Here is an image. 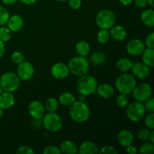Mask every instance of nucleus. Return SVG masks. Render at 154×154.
Masks as SVG:
<instances>
[{
	"instance_id": "obj_1",
	"label": "nucleus",
	"mask_w": 154,
	"mask_h": 154,
	"mask_svg": "<svg viewBox=\"0 0 154 154\" xmlns=\"http://www.w3.org/2000/svg\"><path fill=\"white\" fill-rule=\"evenodd\" d=\"M69 115L73 121L78 123H84L90 118V109L84 102L76 100L70 106Z\"/></svg>"
},
{
	"instance_id": "obj_2",
	"label": "nucleus",
	"mask_w": 154,
	"mask_h": 154,
	"mask_svg": "<svg viewBox=\"0 0 154 154\" xmlns=\"http://www.w3.org/2000/svg\"><path fill=\"white\" fill-rule=\"evenodd\" d=\"M98 81L93 75L88 74L79 77L76 82V90L78 93L84 96H90L96 91Z\"/></svg>"
},
{
	"instance_id": "obj_3",
	"label": "nucleus",
	"mask_w": 154,
	"mask_h": 154,
	"mask_svg": "<svg viewBox=\"0 0 154 154\" xmlns=\"http://www.w3.org/2000/svg\"><path fill=\"white\" fill-rule=\"evenodd\" d=\"M136 85L137 81L135 77L127 72L122 73L117 77L115 81L116 89L122 94H131Z\"/></svg>"
},
{
	"instance_id": "obj_4",
	"label": "nucleus",
	"mask_w": 154,
	"mask_h": 154,
	"mask_svg": "<svg viewBox=\"0 0 154 154\" xmlns=\"http://www.w3.org/2000/svg\"><path fill=\"white\" fill-rule=\"evenodd\" d=\"M69 72L76 77H81L88 74L90 69V61L85 57H73L69 60L68 63Z\"/></svg>"
},
{
	"instance_id": "obj_5",
	"label": "nucleus",
	"mask_w": 154,
	"mask_h": 154,
	"mask_svg": "<svg viewBox=\"0 0 154 154\" xmlns=\"http://www.w3.org/2000/svg\"><path fill=\"white\" fill-rule=\"evenodd\" d=\"M20 79L16 73L11 72H5L0 76V87L2 91H16L20 86Z\"/></svg>"
},
{
	"instance_id": "obj_6",
	"label": "nucleus",
	"mask_w": 154,
	"mask_h": 154,
	"mask_svg": "<svg viewBox=\"0 0 154 154\" xmlns=\"http://www.w3.org/2000/svg\"><path fill=\"white\" fill-rule=\"evenodd\" d=\"M42 119V126L48 132H57L63 127V119L56 112L45 113Z\"/></svg>"
},
{
	"instance_id": "obj_7",
	"label": "nucleus",
	"mask_w": 154,
	"mask_h": 154,
	"mask_svg": "<svg viewBox=\"0 0 154 154\" xmlns=\"http://www.w3.org/2000/svg\"><path fill=\"white\" fill-rule=\"evenodd\" d=\"M126 108V117L130 121L134 123L141 121L145 115L146 109L143 102L135 101L128 104Z\"/></svg>"
},
{
	"instance_id": "obj_8",
	"label": "nucleus",
	"mask_w": 154,
	"mask_h": 154,
	"mask_svg": "<svg viewBox=\"0 0 154 154\" xmlns=\"http://www.w3.org/2000/svg\"><path fill=\"white\" fill-rule=\"evenodd\" d=\"M116 17L114 12L108 9H103L98 12L96 17V22L100 29L109 30L114 25Z\"/></svg>"
},
{
	"instance_id": "obj_9",
	"label": "nucleus",
	"mask_w": 154,
	"mask_h": 154,
	"mask_svg": "<svg viewBox=\"0 0 154 154\" xmlns=\"http://www.w3.org/2000/svg\"><path fill=\"white\" fill-rule=\"evenodd\" d=\"M153 90L152 87L147 83H142L135 86L132 94L135 101L143 102L152 96Z\"/></svg>"
},
{
	"instance_id": "obj_10",
	"label": "nucleus",
	"mask_w": 154,
	"mask_h": 154,
	"mask_svg": "<svg viewBox=\"0 0 154 154\" xmlns=\"http://www.w3.org/2000/svg\"><path fill=\"white\" fill-rule=\"evenodd\" d=\"M35 73L34 66L29 62L23 61L18 65L17 75L20 81H26L31 79Z\"/></svg>"
},
{
	"instance_id": "obj_11",
	"label": "nucleus",
	"mask_w": 154,
	"mask_h": 154,
	"mask_svg": "<svg viewBox=\"0 0 154 154\" xmlns=\"http://www.w3.org/2000/svg\"><path fill=\"white\" fill-rule=\"evenodd\" d=\"M145 48L146 47L144 42L138 38L132 39L126 45V51L129 55L133 57L141 55Z\"/></svg>"
},
{
	"instance_id": "obj_12",
	"label": "nucleus",
	"mask_w": 154,
	"mask_h": 154,
	"mask_svg": "<svg viewBox=\"0 0 154 154\" xmlns=\"http://www.w3.org/2000/svg\"><path fill=\"white\" fill-rule=\"evenodd\" d=\"M130 70L132 71V75L139 79H145L150 74V68L141 62L132 63Z\"/></svg>"
},
{
	"instance_id": "obj_13",
	"label": "nucleus",
	"mask_w": 154,
	"mask_h": 154,
	"mask_svg": "<svg viewBox=\"0 0 154 154\" xmlns=\"http://www.w3.org/2000/svg\"><path fill=\"white\" fill-rule=\"evenodd\" d=\"M51 75L56 79L63 80L69 76L70 72L68 65L63 63H57L51 67Z\"/></svg>"
},
{
	"instance_id": "obj_14",
	"label": "nucleus",
	"mask_w": 154,
	"mask_h": 154,
	"mask_svg": "<svg viewBox=\"0 0 154 154\" xmlns=\"http://www.w3.org/2000/svg\"><path fill=\"white\" fill-rule=\"evenodd\" d=\"M28 111L30 116L33 119H42L45 114V105L39 101H32L28 107Z\"/></svg>"
},
{
	"instance_id": "obj_15",
	"label": "nucleus",
	"mask_w": 154,
	"mask_h": 154,
	"mask_svg": "<svg viewBox=\"0 0 154 154\" xmlns=\"http://www.w3.org/2000/svg\"><path fill=\"white\" fill-rule=\"evenodd\" d=\"M8 28L13 32L20 31L24 25V21L22 17L19 14H14L10 16L7 22Z\"/></svg>"
},
{
	"instance_id": "obj_16",
	"label": "nucleus",
	"mask_w": 154,
	"mask_h": 154,
	"mask_svg": "<svg viewBox=\"0 0 154 154\" xmlns=\"http://www.w3.org/2000/svg\"><path fill=\"white\" fill-rule=\"evenodd\" d=\"M15 104V96L11 92L2 91L0 94V108L6 110L14 106Z\"/></svg>"
},
{
	"instance_id": "obj_17",
	"label": "nucleus",
	"mask_w": 154,
	"mask_h": 154,
	"mask_svg": "<svg viewBox=\"0 0 154 154\" xmlns=\"http://www.w3.org/2000/svg\"><path fill=\"white\" fill-rule=\"evenodd\" d=\"M117 141L122 147H126L132 144L134 141V135L128 129L120 130L117 134Z\"/></svg>"
},
{
	"instance_id": "obj_18",
	"label": "nucleus",
	"mask_w": 154,
	"mask_h": 154,
	"mask_svg": "<svg viewBox=\"0 0 154 154\" xmlns=\"http://www.w3.org/2000/svg\"><path fill=\"white\" fill-rule=\"evenodd\" d=\"M109 30L110 36L116 42H123L127 36V32L126 29L121 25H114Z\"/></svg>"
},
{
	"instance_id": "obj_19",
	"label": "nucleus",
	"mask_w": 154,
	"mask_h": 154,
	"mask_svg": "<svg viewBox=\"0 0 154 154\" xmlns=\"http://www.w3.org/2000/svg\"><path fill=\"white\" fill-rule=\"evenodd\" d=\"M99 151V147L94 142L90 141H84L78 150V153L80 154H97Z\"/></svg>"
},
{
	"instance_id": "obj_20",
	"label": "nucleus",
	"mask_w": 154,
	"mask_h": 154,
	"mask_svg": "<svg viewBox=\"0 0 154 154\" xmlns=\"http://www.w3.org/2000/svg\"><path fill=\"white\" fill-rule=\"evenodd\" d=\"M98 94L103 99H110L114 94V88L109 84H101L96 89Z\"/></svg>"
},
{
	"instance_id": "obj_21",
	"label": "nucleus",
	"mask_w": 154,
	"mask_h": 154,
	"mask_svg": "<svg viewBox=\"0 0 154 154\" xmlns=\"http://www.w3.org/2000/svg\"><path fill=\"white\" fill-rule=\"evenodd\" d=\"M60 153L65 154H75L78 153V147L73 141L66 140L63 141L60 145Z\"/></svg>"
},
{
	"instance_id": "obj_22",
	"label": "nucleus",
	"mask_w": 154,
	"mask_h": 154,
	"mask_svg": "<svg viewBox=\"0 0 154 154\" xmlns=\"http://www.w3.org/2000/svg\"><path fill=\"white\" fill-rule=\"evenodd\" d=\"M142 63L147 65L148 67H154V48H147L142 53Z\"/></svg>"
},
{
	"instance_id": "obj_23",
	"label": "nucleus",
	"mask_w": 154,
	"mask_h": 154,
	"mask_svg": "<svg viewBox=\"0 0 154 154\" xmlns=\"http://www.w3.org/2000/svg\"><path fill=\"white\" fill-rule=\"evenodd\" d=\"M141 20L143 23L149 27L154 26V11L153 9L149 8L144 10L141 14Z\"/></svg>"
},
{
	"instance_id": "obj_24",
	"label": "nucleus",
	"mask_w": 154,
	"mask_h": 154,
	"mask_svg": "<svg viewBox=\"0 0 154 154\" xmlns=\"http://www.w3.org/2000/svg\"><path fill=\"white\" fill-rule=\"evenodd\" d=\"M76 101L75 96L69 92H64L59 96L58 102L63 106L70 107Z\"/></svg>"
},
{
	"instance_id": "obj_25",
	"label": "nucleus",
	"mask_w": 154,
	"mask_h": 154,
	"mask_svg": "<svg viewBox=\"0 0 154 154\" xmlns=\"http://www.w3.org/2000/svg\"><path fill=\"white\" fill-rule=\"evenodd\" d=\"M132 66V62L126 57L120 58V60H117V63H116V67H117V70L122 73H125V72H128L129 71H130Z\"/></svg>"
},
{
	"instance_id": "obj_26",
	"label": "nucleus",
	"mask_w": 154,
	"mask_h": 154,
	"mask_svg": "<svg viewBox=\"0 0 154 154\" xmlns=\"http://www.w3.org/2000/svg\"><path fill=\"white\" fill-rule=\"evenodd\" d=\"M75 50L78 56L87 57L90 53V46L88 42L85 41H80L75 45Z\"/></svg>"
},
{
	"instance_id": "obj_27",
	"label": "nucleus",
	"mask_w": 154,
	"mask_h": 154,
	"mask_svg": "<svg viewBox=\"0 0 154 154\" xmlns=\"http://www.w3.org/2000/svg\"><path fill=\"white\" fill-rule=\"evenodd\" d=\"M90 60L95 66H102L106 61V55L102 51H96L90 55Z\"/></svg>"
},
{
	"instance_id": "obj_28",
	"label": "nucleus",
	"mask_w": 154,
	"mask_h": 154,
	"mask_svg": "<svg viewBox=\"0 0 154 154\" xmlns=\"http://www.w3.org/2000/svg\"><path fill=\"white\" fill-rule=\"evenodd\" d=\"M45 108L48 112H56L59 108V102L56 98L51 97L47 99Z\"/></svg>"
},
{
	"instance_id": "obj_29",
	"label": "nucleus",
	"mask_w": 154,
	"mask_h": 154,
	"mask_svg": "<svg viewBox=\"0 0 154 154\" xmlns=\"http://www.w3.org/2000/svg\"><path fill=\"white\" fill-rule=\"evenodd\" d=\"M111 36H110V32L108 29H100L97 33V41L99 43L106 44L109 42Z\"/></svg>"
},
{
	"instance_id": "obj_30",
	"label": "nucleus",
	"mask_w": 154,
	"mask_h": 154,
	"mask_svg": "<svg viewBox=\"0 0 154 154\" xmlns=\"http://www.w3.org/2000/svg\"><path fill=\"white\" fill-rule=\"evenodd\" d=\"M11 32H12L8 27L2 26L0 27V40L5 43L10 41L11 38Z\"/></svg>"
},
{
	"instance_id": "obj_31",
	"label": "nucleus",
	"mask_w": 154,
	"mask_h": 154,
	"mask_svg": "<svg viewBox=\"0 0 154 154\" xmlns=\"http://www.w3.org/2000/svg\"><path fill=\"white\" fill-rule=\"evenodd\" d=\"M140 154H153L154 153V144L153 143L147 142L143 144L140 147L138 150Z\"/></svg>"
},
{
	"instance_id": "obj_32",
	"label": "nucleus",
	"mask_w": 154,
	"mask_h": 154,
	"mask_svg": "<svg viewBox=\"0 0 154 154\" xmlns=\"http://www.w3.org/2000/svg\"><path fill=\"white\" fill-rule=\"evenodd\" d=\"M10 14L8 9L4 6L0 5V26H5L7 24Z\"/></svg>"
},
{
	"instance_id": "obj_33",
	"label": "nucleus",
	"mask_w": 154,
	"mask_h": 154,
	"mask_svg": "<svg viewBox=\"0 0 154 154\" xmlns=\"http://www.w3.org/2000/svg\"><path fill=\"white\" fill-rule=\"evenodd\" d=\"M116 104L117 106L120 107L121 108H124L127 106L129 104V98H128V95L122 94L120 93L116 99Z\"/></svg>"
},
{
	"instance_id": "obj_34",
	"label": "nucleus",
	"mask_w": 154,
	"mask_h": 154,
	"mask_svg": "<svg viewBox=\"0 0 154 154\" xmlns=\"http://www.w3.org/2000/svg\"><path fill=\"white\" fill-rule=\"evenodd\" d=\"M150 132H151L150 129H147H147H141L138 132V138L143 141H149Z\"/></svg>"
},
{
	"instance_id": "obj_35",
	"label": "nucleus",
	"mask_w": 154,
	"mask_h": 154,
	"mask_svg": "<svg viewBox=\"0 0 154 154\" xmlns=\"http://www.w3.org/2000/svg\"><path fill=\"white\" fill-rule=\"evenodd\" d=\"M11 60L14 64H20L24 61V55L20 51H14L11 54Z\"/></svg>"
},
{
	"instance_id": "obj_36",
	"label": "nucleus",
	"mask_w": 154,
	"mask_h": 154,
	"mask_svg": "<svg viewBox=\"0 0 154 154\" xmlns=\"http://www.w3.org/2000/svg\"><path fill=\"white\" fill-rule=\"evenodd\" d=\"M144 124L147 129H154V114L153 112L147 114L144 118Z\"/></svg>"
},
{
	"instance_id": "obj_37",
	"label": "nucleus",
	"mask_w": 154,
	"mask_h": 154,
	"mask_svg": "<svg viewBox=\"0 0 154 154\" xmlns=\"http://www.w3.org/2000/svg\"><path fill=\"white\" fill-rule=\"evenodd\" d=\"M44 154H60V150L55 145H48L43 150Z\"/></svg>"
},
{
	"instance_id": "obj_38",
	"label": "nucleus",
	"mask_w": 154,
	"mask_h": 154,
	"mask_svg": "<svg viewBox=\"0 0 154 154\" xmlns=\"http://www.w3.org/2000/svg\"><path fill=\"white\" fill-rule=\"evenodd\" d=\"M99 153L102 154H117L118 152L113 146L105 145L99 150Z\"/></svg>"
},
{
	"instance_id": "obj_39",
	"label": "nucleus",
	"mask_w": 154,
	"mask_h": 154,
	"mask_svg": "<svg viewBox=\"0 0 154 154\" xmlns=\"http://www.w3.org/2000/svg\"><path fill=\"white\" fill-rule=\"evenodd\" d=\"M16 153L17 154H34L35 151L29 146L22 145L17 149Z\"/></svg>"
},
{
	"instance_id": "obj_40",
	"label": "nucleus",
	"mask_w": 154,
	"mask_h": 154,
	"mask_svg": "<svg viewBox=\"0 0 154 154\" xmlns=\"http://www.w3.org/2000/svg\"><path fill=\"white\" fill-rule=\"evenodd\" d=\"M144 108H145L146 111L152 113L154 111V99L153 97L149 98L147 100L144 102Z\"/></svg>"
},
{
	"instance_id": "obj_41",
	"label": "nucleus",
	"mask_w": 154,
	"mask_h": 154,
	"mask_svg": "<svg viewBox=\"0 0 154 154\" xmlns=\"http://www.w3.org/2000/svg\"><path fill=\"white\" fill-rule=\"evenodd\" d=\"M145 47L149 48H154V33L150 32L146 37L145 39Z\"/></svg>"
},
{
	"instance_id": "obj_42",
	"label": "nucleus",
	"mask_w": 154,
	"mask_h": 154,
	"mask_svg": "<svg viewBox=\"0 0 154 154\" xmlns=\"http://www.w3.org/2000/svg\"><path fill=\"white\" fill-rule=\"evenodd\" d=\"M68 3H69V7L73 10H78L81 7L82 5V2L81 0H68Z\"/></svg>"
},
{
	"instance_id": "obj_43",
	"label": "nucleus",
	"mask_w": 154,
	"mask_h": 154,
	"mask_svg": "<svg viewBox=\"0 0 154 154\" xmlns=\"http://www.w3.org/2000/svg\"><path fill=\"white\" fill-rule=\"evenodd\" d=\"M135 1V5L140 8H145L147 5V0H134Z\"/></svg>"
},
{
	"instance_id": "obj_44",
	"label": "nucleus",
	"mask_w": 154,
	"mask_h": 154,
	"mask_svg": "<svg viewBox=\"0 0 154 154\" xmlns=\"http://www.w3.org/2000/svg\"><path fill=\"white\" fill-rule=\"evenodd\" d=\"M126 153L128 154H136L138 153V150L135 146L131 144V145L126 147Z\"/></svg>"
},
{
	"instance_id": "obj_45",
	"label": "nucleus",
	"mask_w": 154,
	"mask_h": 154,
	"mask_svg": "<svg viewBox=\"0 0 154 154\" xmlns=\"http://www.w3.org/2000/svg\"><path fill=\"white\" fill-rule=\"evenodd\" d=\"M32 124L35 127L41 128L42 126V119H33Z\"/></svg>"
},
{
	"instance_id": "obj_46",
	"label": "nucleus",
	"mask_w": 154,
	"mask_h": 154,
	"mask_svg": "<svg viewBox=\"0 0 154 154\" xmlns=\"http://www.w3.org/2000/svg\"><path fill=\"white\" fill-rule=\"evenodd\" d=\"M5 53V42L0 40V58L4 56Z\"/></svg>"
},
{
	"instance_id": "obj_47",
	"label": "nucleus",
	"mask_w": 154,
	"mask_h": 154,
	"mask_svg": "<svg viewBox=\"0 0 154 154\" xmlns=\"http://www.w3.org/2000/svg\"><path fill=\"white\" fill-rule=\"evenodd\" d=\"M20 1L23 4L26 5H32L37 2L38 0H20Z\"/></svg>"
},
{
	"instance_id": "obj_48",
	"label": "nucleus",
	"mask_w": 154,
	"mask_h": 154,
	"mask_svg": "<svg viewBox=\"0 0 154 154\" xmlns=\"http://www.w3.org/2000/svg\"><path fill=\"white\" fill-rule=\"evenodd\" d=\"M5 5H12L17 2V0H2Z\"/></svg>"
},
{
	"instance_id": "obj_49",
	"label": "nucleus",
	"mask_w": 154,
	"mask_h": 154,
	"mask_svg": "<svg viewBox=\"0 0 154 154\" xmlns=\"http://www.w3.org/2000/svg\"><path fill=\"white\" fill-rule=\"evenodd\" d=\"M133 1L134 0H119V2L124 6L129 5L130 4H132Z\"/></svg>"
},
{
	"instance_id": "obj_50",
	"label": "nucleus",
	"mask_w": 154,
	"mask_h": 154,
	"mask_svg": "<svg viewBox=\"0 0 154 154\" xmlns=\"http://www.w3.org/2000/svg\"><path fill=\"white\" fill-rule=\"evenodd\" d=\"M149 141H150L151 143H153L154 144V131L153 130V129H152L151 132H150V138H149Z\"/></svg>"
},
{
	"instance_id": "obj_51",
	"label": "nucleus",
	"mask_w": 154,
	"mask_h": 154,
	"mask_svg": "<svg viewBox=\"0 0 154 154\" xmlns=\"http://www.w3.org/2000/svg\"><path fill=\"white\" fill-rule=\"evenodd\" d=\"M147 5H149L152 8L154 7V0H147Z\"/></svg>"
},
{
	"instance_id": "obj_52",
	"label": "nucleus",
	"mask_w": 154,
	"mask_h": 154,
	"mask_svg": "<svg viewBox=\"0 0 154 154\" xmlns=\"http://www.w3.org/2000/svg\"><path fill=\"white\" fill-rule=\"evenodd\" d=\"M78 100H79V101H82V102H84V100H85V96H84V95H81V94H80L79 97H78Z\"/></svg>"
},
{
	"instance_id": "obj_53",
	"label": "nucleus",
	"mask_w": 154,
	"mask_h": 154,
	"mask_svg": "<svg viewBox=\"0 0 154 154\" xmlns=\"http://www.w3.org/2000/svg\"><path fill=\"white\" fill-rule=\"evenodd\" d=\"M3 115H4V109H2V108H0V120L2 118Z\"/></svg>"
},
{
	"instance_id": "obj_54",
	"label": "nucleus",
	"mask_w": 154,
	"mask_h": 154,
	"mask_svg": "<svg viewBox=\"0 0 154 154\" xmlns=\"http://www.w3.org/2000/svg\"><path fill=\"white\" fill-rule=\"evenodd\" d=\"M57 1H59V2H67L68 0H57Z\"/></svg>"
},
{
	"instance_id": "obj_55",
	"label": "nucleus",
	"mask_w": 154,
	"mask_h": 154,
	"mask_svg": "<svg viewBox=\"0 0 154 154\" xmlns=\"http://www.w3.org/2000/svg\"><path fill=\"white\" fill-rule=\"evenodd\" d=\"M2 92V88H1V87H0V94H1Z\"/></svg>"
}]
</instances>
